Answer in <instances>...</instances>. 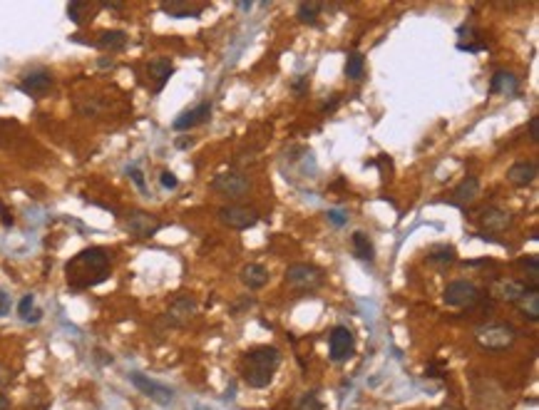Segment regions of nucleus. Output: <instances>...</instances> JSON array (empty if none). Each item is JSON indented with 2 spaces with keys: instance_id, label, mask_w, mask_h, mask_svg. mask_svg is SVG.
<instances>
[{
  "instance_id": "obj_1",
  "label": "nucleus",
  "mask_w": 539,
  "mask_h": 410,
  "mask_svg": "<svg viewBox=\"0 0 539 410\" xmlns=\"http://www.w3.org/2000/svg\"><path fill=\"white\" fill-rule=\"evenodd\" d=\"M110 254L102 247H89L85 251L75 254L65 266V276H68V286L75 291L92 289V286L102 284L110 276Z\"/></svg>"
},
{
  "instance_id": "obj_2",
  "label": "nucleus",
  "mask_w": 539,
  "mask_h": 410,
  "mask_svg": "<svg viewBox=\"0 0 539 410\" xmlns=\"http://www.w3.org/2000/svg\"><path fill=\"white\" fill-rule=\"evenodd\" d=\"M278 366H281V353H278V348L256 346L244 356V380H247L249 388L264 390L271 385Z\"/></svg>"
},
{
  "instance_id": "obj_3",
  "label": "nucleus",
  "mask_w": 539,
  "mask_h": 410,
  "mask_svg": "<svg viewBox=\"0 0 539 410\" xmlns=\"http://www.w3.org/2000/svg\"><path fill=\"white\" fill-rule=\"evenodd\" d=\"M519 333L512 323H482L475 331V343L482 351L502 353L517 343Z\"/></svg>"
},
{
  "instance_id": "obj_4",
  "label": "nucleus",
  "mask_w": 539,
  "mask_h": 410,
  "mask_svg": "<svg viewBox=\"0 0 539 410\" xmlns=\"http://www.w3.org/2000/svg\"><path fill=\"white\" fill-rule=\"evenodd\" d=\"M286 284L293 291H316L323 286V271L314 263H293L286 268Z\"/></svg>"
},
{
  "instance_id": "obj_5",
  "label": "nucleus",
  "mask_w": 539,
  "mask_h": 410,
  "mask_svg": "<svg viewBox=\"0 0 539 410\" xmlns=\"http://www.w3.org/2000/svg\"><path fill=\"white\" fill-rule=\"evenodd\" d=\"M442 299L447 306H455V309H475L485 296L470 281H450L442 291Z\"/></svg>"
},
{
  "instance_id": "obj_6",
  "label": "nucleus",
  "mask_w": 539,
  "mask_h": 410,
  "mask_svg": "<svg viewBox=\"0 0 539 410\" xmlns=\"http://www.w3.org/2000/svg\"><path fill=\"white\" fill-rule=\"evenodd\" d=\"M130 380H132V385H135L144 398L152 400V403L164 405V408L174 403V390L169 388V385L159 383V380H154V378H147L144 373H137V371L130 373Z\"/></svg>"
},
{
  "instance_id": "obj_7",
  "label": "nucleus",
  "mask_w": 539,
  "mask_h": 410,
  "mask_svg": "<svg viewBox=\"0 0 539 410\" xmlns=\"http://www.w3.org/2000/svg\"><path fill=\"white\" fill-rule=\"evenodd\" d=\"M211 190H214L216 194L231 197V199H234V197L249 194L252 182H249L247 174L236 172V169H229V172H221V174H216V177L211 179Z\"/></svg>"
},
{
  "instance_id": "obj_8",
  "label": "nucleus",
  "mask_w": 539,
  "mask_h": 410,
  "mask_svg": "<svg viewBox=\"0 0 539 410\" xmlns=\"http://www.w3.org/2000/svg\"><path fill=\"white\" fill-rule=\"evenodd\" d=\"M259 211L252 209V206H239V204H229L221 206L219 209V221L229 229H236V232H247L252 226L259 224Z\"/></svg>"
},
{
  "instance_id": "obj_9",
  "label": "nucleus",
  "mask_w": 539,
  "mask_h": 410,
  "mask_svg": "<svg viewBox=\"0 0 539 410\" xmlns=\"http://www.w3.org/2000/svg\"><path fill=\"white\" fill-rule=\"evenodd\" d=\"M356 353V338L348 326H335L328 336V356L333 363H346Z\"/></svg>"
},
{
  "instance_id": "obj_10",
  "label": "nucleus",
  "mask_w": 539,
  "mask_h": 410,
  "mask_svg": "<svg viewBox=\"0 0 539 410\" xmlns=\"http://www.w3.org/2000/svg\"><path fill=\"white\" fill-rule=\"evenodd\" d=\"M159 226L162 224L157 221V216L147 214V211H142V209H132L130 214L125 216V229L137 239L154 237V234L159 232Z\"/></svg>"
},
{
  "instance_id": "obj_11",
  "label": "nucleus",
  "mask_w": 539,
  "mask_h": 410,
  "mask_svg": "<svg viewBox=\"0 0 539 410\" xmlns=\"http://www.w3.org/2000/svg\"><path fill=\"white\" fill-rule=\"evenodd\" d=\"M18 87H20V92H25L30 97H42L53 89V75L47 73V70H32V73H27L20 80Z\"/></svg>"
},
{
  "instance_id": "obj_12",
  "label": "nucleus",
  "mask_w": 539,
  "mask_h": 410,
  "mask_svg": "<svg viewBox=\"0 0 539 410\" xmlns=\"http://www.w3.org/2000/svg\"><path fill=\"white\" fill-rule=\"evenodd\" d=\"M194 313H197V301H194L192 296H179V299H174V304L169 306L164 318H167L169 326H187L194 318Z\"/></svg>"
},
{
  "instance_id": "obj_13",
  "label": "nucleus",
  "mask_w": 539,
  "mask_h": 410,
  "mask_svg": "<svg viewBox=\"0 0 539 410\" xmlns=\"http://www.w3.org/2000/svg\"><path fill=\"white\" fill-rule=\"evenodd\" d=\"M211 117V102H199L197 107H192V110H184L182 115L174 120V130L177 132H187V130H194V127H199L204 125V122H209Z\"/></svg>"
},
{
  "instance_id": "obj_14",
  "label": "nucleus",
  "mask_w": 539,
  "mask_h": 410,
  "mask_svg": "<svg viewBox=\"0 0 539 410\" xmlns=\"http://www.w3.org/2000/svg\"><path fill=\"white\" fill-rule=\"evenodd\" d=\"M514 306L519 309V313L527 318V321L537 323L539 321V286H522L519 296L514 299Z\"/></svg>"
},
{
  "instance_id": "obj_15",
  "label": "nucleus",
  "mask_w": 539,
  "mask_h": 410,
  "mask_svg": "<svg viewBox=\"0 0 539 410\" xmlns=\"http://www.w3.org/2000/svg\"><path fill=\"white\" fill-rule=\"evenodd\" d=\"M480 224L485 226L487 232L500 234L512 224V216H509L504 209H497V206H487V209L480 211Z\"/></svg>"
},
{
  "instance_id": "obj_16",
  "label": "nucleus",
  "mask_w": 539,
  "mask_h": 410,
  "mask_svg": "<svg viewBox=\"0 0 539 410\" xmlns=\"http://www.w3.org/2000/svg\"><path fill=\"white\" fill-rule=\"evenodd\" d=\"M241 284L252 291L264 289L268 284V268L261 266V263H247L241 268Z\"/></svg>"
},
{
  "instance_id": "obj_17",
  "label": "nucleus",
  "mask_w": 539,
  "mask_h": 410,
  "mask_svg": "<svg viewBox=\"0 0 539 410\" xmlns=\"http://www.w3.org/2000/svg\"><path fill=\"white\" fill-rule=\"evenodd\" d=\"M507 179H509V185H514V187H529L534 179H537V164L534 162L512 164L507 172Z\"/></svg>"
},
{
  "instance_id": "obj_18",
  "label": "nucleus",
  "mask_w": 539,
  "mask_h": 410,
  "mask_svg": "<svg viewBox=\"0 0 539 410\" xmlns=\"http://www.w3.org/2000/svg\"><path fill=\"white\" fill-rule=\"evenodd\" d=\"M490 89H492L495 95H517L519 80L514 77L512 73H507V70H497V73L492 75Z\"/></svg>"
},
{
  "instance_id": "obj_19",
  "label": "nucleus",
  "mask_w": 539,
  "mask_h": 410,
  "mask_svg": "<svg viewBox=\"0 0 539 410\" xmlns=\"http://www.w3.org/2000/svg\"><path fill=\"white\" fill-rule=\"evenodd\" d=\"M147 73H149V77L154 80V92H159V89L164 87V82H167L169 77H172V73H174V65L169 63L167 58H157V60H152V63L147 65Z\"/></svg>"
},
{
  "instance_id": "obj_20",
  "label": "nucleus",
  "mask_w": 539,
  "mask_h": 410,
  "mask_svg": "<svg viewBox=\"0 0 539 410\" xmlns=\"http://www.w3.org/2000/svg\"><path fill=\"white\" fill-rule=\"evenodd\" d=\"M127 32L122 30H105L97 35V48L102 50H110V53H120V50L127 48Z\"/></svg>"
},
{
  "instance_id": "obj_21",
  "label": "nucleus",
  "mask_w": 539,
  "mask_h": 410,
  "mask_svg": "<svg viewBox=\"0 0 539 410\" xmlns=\"http://www.w3.org/2000/svg\"><path fill=\"white\" fill-rule=\"evenodd\" d=\"M457 259L455 249L447 247V244H438V247H430L428 254H425V261L430 266H450L452 261Z\"/></svg>"
},
{
  "instance_id": "obj_22",
  "label": "nucleus",
  "mask_w": 539,
  "mask_h": 410,
  "mask_svg": "<svg viewBox=\"0 0 539 410\" xmlns=\"http://www.w3.org/2000/svg\"><path fill=\"white\" fill-rule=\"evenodd\" d=\"M162 13L172 18H199L204 13V6H192V3L177 0V3H162Z\"/></svg>"
},
{
  "instance_id": "obj_23",
  "label": "nucleus",
  "mask_w": 539,
  "mask_h": 410,
  "mask_svg": "<svg viewBox=\"0 0 539 410\" xmlns=\"http://www.w3.org/2000/svg\"><path fill=\"white\" fill-rule=\"evenodd\" d=\"M477 194H480V182H477L475 177H467L462 179V185L452 192V199H455V204H470V201L477 199Z\"/></svg>"
},
{
  "instance_id": "obj_24",
  "label": "nucleus",
  "mask_w": 539,
  "mask_h": 410,
  "mask_svg": "<svg viewBox=\"0 0 539 410\" xmlns=\"http://www.w3.org/2000/svg\"><path fill=\"white\" fill-rule=\"evenodd\" d=\"M351 247H353V254H356V259H361V261H373L376 259V247H373L371 237L363 232H356L351 239Z\"/></svg>"
},
{
  "instance_id": "obj_25",
  "label": "nucleus",
  "mask_w": 539,
  "mask_h": 410,
  "mask_svg": "<svg viewBox=\"0 0 539 410\" xmlns=\"http://www.w3.org/2000/svg\"><path fill=\"white\" fill-rule=\"evenodd\" d=\"M18 316H20L25 323H37L42 318V311L35 306V296L32 294H25L18 304Z\"/></svg>"
},
{
  "instance_id": "obj_26",
  "label": "nucleus",
  "mask_w": 539,
  "mask_h": 410,
  "mask_svg": "<svg viewBox=\"0 0 539 410\" xmlns=\"http://www.w3.org/2000/svg\"><path fill=\"white\" fill-rule=\"evenodd\" d=\"M363 75H366V58L361 53H351L346 58V77L358 82V80H363Z\"/></svg>"
},
{
  "instance_id": "obj_27",
  "label": "nucleus",
  "mask_w": 539,
  "mask_h": 410,
  "mask_svg": "<svg viewBox=\"0 0 539 410\" xmlns=\"http://www.w3.org/2000/svg\"><path fill=\"white\" fill-rule=\"evenodd\" d=\"M321 11H323V8H321L318 3H301L299 6V20L301 23H316V18H318Z\"/></svg>"
},
{
  "instance_id": "obj_28",
  "label": "nucleus",
  "mask_w": 539,
  "mask_h": 410,
  "mask_svg": "<svg viewBox=\"0 0 539 410\" xmlns=\"http://www.w3.org/2000/svg\"><path fill=\"white\" fill-rule=\"evenodd\" d=\"M519 268H522L524 273H529L532 284H537V279H539V259L537 256H522L519 259Z\"/></svg>"
},
{
  "instance_id": "obj_29",
  "label": "nucleus",
  "mask_w": 539,
  "mask_h": 410,
  "mask_svg": "<svg viewBox=\"0 0 539 410\" xmlns=\"http://www.w3.org/2000/svg\"><path fill=\"white\" fill-rule=\"evenodd\" d=\"M326 219H328L330 226L340 229V226L348 224V211L346 209H328V211H326Z\"/></svg>"
},
{
  "instance_id": "obj_30",
  "label": "nucleus",
  "mask_w": 539,
  "mask_h": 410,
  "mask_svg": "<svg viewBox=\"0 0 539 410\" xmlns=\"http://www.w3.org/2000/svg\"><path fill=\"white\" fill-rule=\"evenodd\" d=\"M296 410H323V405H321V400L316 398V393H306V395H301L299 398Z\"/></svg>"
},
{
  "instance_id": "obj_31",
  "label": "nucleus",
  "mask_w": 539,
  "mask_h": 410,
  "mask_svg": "<svg viewBox=\"0 0 539 410\" xmlns=\"http://www.w3.org/2000/svg\"><path fill=\"white\" fill-rule=\"evenodd\" d=\"M159 185H162L164 190H169V192H172V190H177V187H179V179H177V174H174V172H169V169H164V172L159 174Z\"/></svg>"
},
{
  "instance_id": "obj_32",
  "label": "nucleus",
  "mask_w": 539,
  "mask_h": 410,
  "mask_svg": "<svg viewBox=\"0 0 539 410\" xmlns=\"http://www.w3.org/2000/svg\"><path fill=\"white\" fill-rule=\"evenodd\" d=\"M127 174L132 177V182H135V187L142 192V194H147V185H144V174L140 172V167H127Z\"/></svg>"
},
{
  "instance_id": "obj_33",
  "label": "nucleus",
  "mask_w": 539,
  "mask_h": 410,
  "mask_svg": "<svg viewBox=\"0 0 539 410\" xmlns=\"http://www.w3.org/2000/svg\"><path fill=\"white\" fill-rule=\"evenodd\" d=\"M11 309H13V301H11V296H8L6 291L0 289V318H6V316L11 313Z\"/></svg>"
},
{
  "instance_id": "obj_34",
  "label": "nucleus",
  "mask_w": 539,
  "mask_h": 410,
  "mask_svg": "<svg viewBox=\"0 0 539 410\" xmlns=\"http://www.w3.org/2000/svg\"><path fill=\"white\" fill-rule=\"evenodd\" d=\"M13 383V371L8 366H0V388H6V385Z\"/></svg>"
},
{
  "instance_id": "obj_35",
  "label": "nucleus",
  "mask_w": 539,
  "mask_h": 410,
  "mask_svg": "<svg viewBox=\"0 0 539 410\" xmlns=\"http://www.w3.org/2000/svg\"><path fill=\"white\" fill-rule=\"evenodd\" d=\"M537 127H539V117H532V120H529V139H532V142H537Z\"/></svg>"
},
{
  "instance_id": "obj_36",
  "label": "nucleus",
  "mask_w": 539,
  "mask_h": 410,
  "mask_svg": "<svg viewBox=\"0 0 539 410\" xmlns=\"http://www.w3.org/2000/svg\"><path fill=\"white\" fill-rule=\"evenodd\" d=\"M0 410H11V400H8V395L0 390Z\"/></svg>"
},
{
  "instance_id": "obj_37",
  "label": "nucleus",
  "mask_w": 539,
  "mask_h": 410,
  "mask_svg": "<svg viewBox=\"0 0 539 410\" xmlns=\"http://www.w3.org/2000/svg\"><path fill=\"white\" fill-rule=\"evenodd\" d=\"M335 107H338V97H330V102H326L323 105V112H333Z\"/></svg>"
},
{
  "instance_id": "obj_38",
  "label": "nucleus",
  "mask_w": 539,
  "mask_h": 410,
  "mask_svg": "<svg viewBox=\"0 0 539 410\" xmlns=\"http://www.w3.org/2000/svg\"><path fill=\"white\" fill-rule=\"evenodd\" d=\"M306 85H309V82H306L304 77H299V80H296V82H293V89H296V92H304Z\"/></svg>"
},
{
  "instance_id": "obj_39",
  "label": "nucleus",
  "mask_w": 539,
  "mask_h": 410,
  "mask_svg": "<svg viewBox=\"0 0 539 410\" xmlns=\"http://www.w3.org/2000/svg\"><path fill=\"white\" fill-rule=\"evenodd\" d=\"M194 410H211V408H206V405H199V408H194Z\"/></svg>"
},
{
  "instance_id": "obj_40",
  "label": "nucleus",
  "mask_w": 539,
  "mask_h": 410,
  "mask_svg": "<svg viewBox=\"0 0 539 410\" xmlns=\"http://www.w3.org/2000/svg\"><path fill=\"white\" fill-rule=\"evenodd\" d=\"M440 410H450V408H440Z\"/></svg>"
}]
</instances>
